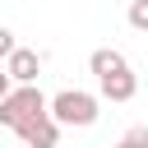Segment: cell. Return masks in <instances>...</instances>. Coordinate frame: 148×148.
Here are the masks:
<instances>
[{
    "instance_id": "obj_1",
    "label": "cell",
    "mask_w": 148,
    "mask_h": 148,
    "mask_svg": "<svg viewBox=\"0 0 148 148\" xmlns=\"http://www.w3.org/2000/svg\"><path fill=\"white\" fill-rule=\"evenodd\" d=\"M46 116L65 130V125H92L102 111H97V97H92V92H83V88H65V92H56V97L46 102Z\"/></svg>"
},
{
    "instance_id": "obj_6",
    "label": "cell",
    "mask_w": 148,
    "mask_h": 148,
    "mask_svg": "<svg viewBox=\"0 0 148 148\" xmlns=\"http://www.w3.org/2000/svg\"><path fill=\"white\" fill-rule=\"evenodd\" d=\"M88 69H92L97 79H106V74H116V69H125V56H120L116 46H97V51L88 56Z\"/></svg>"
},
{
    "instance_id": "obj_5",
    "label": "cell",
    "mask_w": 148,
    "mask_h": 148,
    "mask_svg": "<svg viewBox=\"0 0 148 148\" xmlns=\"http://www.w3.org/2000/svg\"><path fill=\"white\" fill-rule=\"evenodd\" d=\"M97 88H102V97H106V102H130V97L139 92V79H134V69L125 65V69H116V74H106V79H97Z\"/></svg>"
},
{
    "instance_id": "obj_4",
    "label": "cell",
    "mask_w": 148,
    "mask_h": 148,
    "mask_svg": "<svg viewBox=\"0 0 148 148\" xmlns=\"http://www.w3.org/2000/svg\"><path fill=\"white\" fill-rule=\"evenodd\" d=\"M14 134L23 139V148H56V139H60V125H56L51 116H37V120L18 125Z\"/></svg>"
},
{
    "instance_id": "obj_11",
    "label": "cell",
    "mask_w": 148,
    "mask_h": 148,
    "mask_svg": "<svg viewBox=\"0 0 148 148\" xmlns=\"http://www.w3.org/2000/svg\"><path fill=\"white\" fill-rule=\"evenodd\" d=\"M116 148H130V143H116Z\"/></svg>"
},
{
    "instance_id": "obj_9",
    "label": "cell",
    "mask_w": 148,
    "mask_h": 148,
    "mask_svg": "<svg viewBox=\"0 0 148 148\" xmlns=\"http://www.w3.org/2000/svg\"><path fill=\"white\" fill-rule=\"evenodd\" d=\"M14 46H18V42H14V32L0 23V60H9V51H14Z\"/></svg>"
},
{
    "instance_id": "obj_2",
    "label": "cell",
    "mask_w": 148,
    "mask_h": 148,
    "mask_svg": "<svg viewBox=\"0 0 148 148\" xmlns=\"http://www.w3.org/2000/svg\"><path fill=\"white\" fill-rule=\"evenodd\" d=\"M37 116H46V97H42L37 83H32V88H14V92L0 102V125H5V130H18V125H28V120H37Z\"/></svg>"
},
{
    "instance_id": "obj_8",
    "label": "cell",
    "mask_w": 148,
    "mask_h": 148,
    "mask_svg": "<svg viewBox=\"0 0 148 148\" xmlns=\"http://www.w3.org/2000/svg\"><path fill=\"white\" fill-rule=\"evenodd\" d=\"M120 143H130V148H148V125H134V130H125V139Z\"/></svg>"
},
{
    "instance_id": "obj_7",
    "label": "cell",
    "mask_w": 148,
    "mask_h": 148,
    "mask_svg": "<svg viewBox=\"0 0 148 148\" xmlns=\"http://www.w3.org/2000/svg\"><path fill=\"white\" fill-rule=\"evenodd\" d=\"M125 18H130L134 32H148V0H130V14Z\"/></svg>"
},
{
    "instance_id": "obj_3",
    "label": "cell",
    "mask_w": 148,
    "mask_h": 148,
    "mask_svg": "<svg viewBox=\"0 0 148 148\" xmlns=\"http://www.w3.org/2000/svg\"><path fill=\"white\" fill-rule=\"evenodd\" d=\"M5 74H9V83L32 88V83H37V74H42V56H37L32 46H14V51H9V60H5Z\"/></svg>"
},
{
    "instance_id": "obj_10",
    "label": "cell",
    "mask_w": 148,
    "mask_h": 148,
    "mask_svg": "<svg viewBox=\"0 0 148 148\" xmlns=\"http://www.w3.org/2000/svg\"><path fill=\"white\" fill-rule=\"evenodd\" d=\"M9 92H14V83H9V74H5V69H0V102H5V97H9Z\"/></svg>"
}]
</instances>
